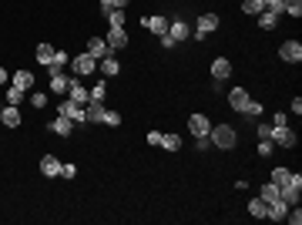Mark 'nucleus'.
Returning <instances> with one entry per match:
<instances>
[{
	"label": "nucleus",
	"mask_w": 302,
	"mask_h": 225,
	"mask_svg": "<svg viewBox=\"0 0 302 225\" xmlns=\"http://www.w3.org/2000/svg\"><path fill=\"white\" fill-rule=\"evenodd\" d=\"M168 34L175 37V44H178V41H185V37H188V27H185L181 21H175V24H168Z\"/></svg>",
	"instance_id": "412c9836"
},
{
	"label": "nucleus",
	"mask_w": 302,
	"mask_h": 225,
	"mask_svg": "<svg viewBox=\"0 0 302 225\" xmlns=\"http://www.w3.org/2000/svg\"><path fill=\"white\" fill-rule=\"evenodd\" d=\"M104 124L118 128V124H121V114H118V111H108V108H104Z\"/></svg>",
	"instance_id": "2f4dec72"
},
{
	"label": "nucleus",
	"mask_w": 302,
	"mask_h": 225,
	"mask_svg": "<svg viewBox=\"0 0 302 225\" xmlns=\"http://www.w3.org/2000/svg\"><path fill=\"white\" fill-rule=\"evenodd\" d=\"M282 4H285V11L282 14H289V17H299L302 14V0H282Z\"/></svg>",
	"instance_id": "cd10ccee"
},
{
	"label": "nucleus",
	"mask_w": 302,
	"mask_h": 225,
	"mask_svg": "<svg viewBox=\"0 0 302 225\" xmlns=\"http://www.w3.org/2000/svg\"><path fill=\"white\" fill-rule=\"evenodd\" d=\"M258 198H262V202H275V198H279V185H275V181H265V188H262V195H258Z\"/></svg>",
	"instance_id": "4be33fe9"
},
{
	"label": "nucleus",
	"mask_w": 302,
	"mask_h": 225,
	"mask_svg": "<svg viewBox=\"0 0 302 225\" xmlns=\"http://www.w3.org/2000/svg\"><path fill=\"white\" fill-rule=\"evenodd\" d=\"M0 118H4L7 128H17V124H21V111H17V104H7V108L0 111Z\"/></svg>",
	"instance_id": "4468645a"
},
{
	"label": "nucleus",
	"mask_w": 302,
	"mask_h": 225,
	"mask_svg": "<svg viewBox=\"0 0 302 225\" xmlns=\"http://www.w3.org/2000/svg\"><path fill=\"white\" fill-rule=\"evenodd\" d=\"M279 54H282V61L299 64V61H302V44H299V41H285V44L279 47Z\"/></svg>",
	"instance_id": "20e7f679"
},
{
	"label": "nucleus",
	"mask_w": 302,
	"mask_h": 225,
	"mask_svg": "<svg viewBox=\"0 0 302 225\" xmlns=\"http://www.w3.org/2000/svg\"><path fill=\"white\" fill-rule=\"evenodd\" d=\"M108 24L111 27H124V11H111L108 14Z\"/></svg>",
	"instance_id": "7c9ffc66"
},
{
	"label": "nucleus",
	"mask_w": 302,
	"mask_h": 225,
	"mask_svg": "<svg viewBox=\"0 0 302 225\" xmlns=\"http://www.w3.org/2000/svg\"><path fill=\"white\" fill-rule=\"evenodd\" d=\"M108 47H111V51L128 47V34H124V27H111V31H108Z\"/></svg>",
	"instance_id": "6e6552de"
},
{
	"label": "nucleus",
	"mask_w": 302,
	"mask_h": 225,
	"mask_svg": "<svg viewBox=\"0 0 302 225\" xmlns=\"http://www.w3.org/2000/svg\"><path fill=\"white\" fill-rule=\"evenodd\" d=\"M118 71H121V64H118L111 54H108V57H101V74H104V78H114Z\"/></svg>",
	"instance_id": "6ab92c4d"
},
{
	"label": "nucleus",
	"mask_w": 302,
	"mask_h": 225,
	"mask_svg": "<svg viewBox=\"0 0 302 225\" xmlns=\"http://www.w3.org/2000/svg\"><path fill=\"white\" fill-rule=\"evenodd\" d=\"M289 178H292V171H289V168H275V171H272V181H275V185H285Z\"/></svg>",
	"instance_id": "c85d7f7f"
},
{
	"label": "nucleus",
	"mask_w": 302,
	"mask_h": 225,
	"mask_svg": "<svg viewBox=\"0 0 302 225\" xmlns=\"http://www.w3.org/2000/svg\"><path fill=\"white\" fill-rule=\"evenodd\" d=\"M57 114H64V118H71V121H88V118H84V104L71 101V98L57 104Z\"/></svg>",
	"instance_id": "f03ea898"
},
{
	"label": "nucleus",
	"mask_w": 302,
	"mask_h": 225,
	"mask_svg": "<svg viewBox=\"0 0 302 225\" xmlns=\"http://www.w3.org/2000/svg\"><path fill=\"white\" fill-rule=\"evenodd\" d=\"M275 24H279V17H275V14H268V11L258 14V27H262V31H275Z\"/></svg>",
	"instance_id": "5701e85b"
},
{
	"label": "nucleus",
	"mask_w": 302,
	"mask_h": 225,
	"mask_svg": "<svg viewBox=\"0 0 302 225\" xmlns=\"http://www.w3.org/2000/svg\"><path fill=\"white\" fill-rule=\"evenodd\" d=\"M84 118H88V121H104V104H94V101H91V108L84 111Z\"/></svg>",
	"instance_id": "393cba45"
},
{
	"label": "nucleus",
	"mask_w": 302,
	"mask_h": 225,
	"mask_svg": "<svg viewBox=\"0 0 302 225\" xmlns=\"http://www.w3.org/2000/svg\"><path fill=\"white\" fill-rule=\"evenodd\" d=\"M67 98H71V101H78V104H88L91 101V91H84L78 81H71V84H67Z\"/></svg>",
	"instance_id": "1a4fd4ad"
},
{
	"label": "nucleus",
	"mask_w": 302,
	"mask_h": 225,
	"mask_svg": "<svg viewBox=\"0 0 302 225\" xmlns=\"http://www.w3.org/2000/svg\"><path fill=\"white\" fill-rule=\"evenodd\" d=\"M228 74H232V64H228L225 57H215V61H212V78L215 81H225Z\"/></svg>",
	"instance_id": "9b49d317"
},
{
	"label": "nucleus",
	"mask_w": 302,
	"mask_h": 225,
	"mask_svg": "<svg viewBox=\"0 0 302 225\" xmlns=\"http://www.w3.org/2000/svg\"><path fill=\"white\" fill-rule=\"evenodd\" d=\"M145 27L151 31V34H158V37L168 34V21L165 17H145Z\"/></svg>",
	"instance_id": "2eb2a0df"
},
{
	"label": "nucleus",
	"mask_w": 302,
	"mask_h": 225,
	"mask_svg": "<svg viewBox=\"0 0 302 225\" xmlns=\"http://www.w3.org/2000/svg\"><path fill=\"white\" fill-rule=\"evenodd\" d=\"M108 4H111L114 11H124V7H128V4H131V0H108Z\"/></svg>",
	"instance_id": "a19ab883"
},
{
	"label": "nucleus",
	"mask_w": 302,
	"mask_h": 225,
	"mask_svg": "<svg viewBox=\"0 0 302 225\" xmlns=\"http://www.w3.org/2000/svg\"><path fill=\"white\" fill-rule=\"evenodd\" d=\"M51 131H57V135H71V131H74V121L64 118V114H57L54 124H51Z\"/></svg>",
	"instance_id": "f3484780"
},
{
	"label": "nucleus",
	"mask_w": 302,
	"mask_h": 225,
	"mask_svg": "<svg viewBox=\"0 0 302 225\" xmlns=\"http://www.w3.org/2000/svg\"><path fill=\"white\" fill-rule=\"evenodd\" d=\"M242 111H245V114H258V111H262V104H258V101H252V98H248V104H245V108H242Z\"/></svg>",
	"instance_id": "f704fd0d"
},
{
	"label": "nucleus",
	"mask_w": 302,
	"mask_h": 225,
	"mask_svg": "<svg viewBox=\"0 0 302 225\" xmlns=\"http://www.w3.org/2000/svg\"><path fill=\"white\" fill-rule=\"evenodd\" d=\"M208 138L215 141V148H235V141H238L232 124H215L212 131H208Z\"/></svg>",
	"instance_id": "f257e3e1"
},
{
	"label": "nucleus",
	"mask_w": 302,
	"mask_h": 225,
	"mask_svg": "<svg viewBox=\"0 0 302 225\" xmlns=\"http://www.w3.org/2000/svg\"><path fill=\"white\" fill-rule=\"evenodd\" d=\"M161 47H168V51H171V47H175V37H171V34H161Z\"/></svg>",
	"instance_id": "ea45409f"
},
{
	"label": "nucleus",
	"mask_w": 302,
	"mask_h": 225,
	"mask_svg": "<svg viewBox=\"0 0 302 225\" xmlns=\"http://www.w3.org/2000/svg\"><path fill=\"white\" fill-rule=\"evenodd\" d=\"M188 128L195 138H208V131H212V124H208V118L205 114H191L188 118Z\"/></svg>",
	"instance_id": "39448f33"
},
{
	"label": "nucleus",
	"mask_w": 302,
	"mask_h": 225,
	"mask_svg": "<svg viewBox=\"0 0 302 225\" xmlns=\"http://www.w3.org/2000/svg\"><path fill=\"white\" fill-rule=\"evenodd\" d=\"M88 54L94 57V61H101V57L111 54V47H108V41H101V37H91L88 41Z\"/></svg>",
	"instance_id": "0eeeda50"
},
{
	"label": "nucleus",
	"mask_w": 302,
	"mask_h": 225,
	"mask_svg": "<svg viewBox=\"0 0 302 225\" xmlns=\"http://www.w3.org/2000/svg\"><path fill=\"white\" fill-rule=\"evenodd\" d=\"M91 101H94V104H104V84H94V91H91Z\"/></svg>",
	"instance_id": "473e14b6"
},
{
	"label": "nucleus",
	"mask_w": 302,
	"mask_h": 225,
	"mask_svg": "<svg viewBox=\"0 0 302 225\" xmlns=\"http://www.w3.org/2000/svg\"><path fill=\"white\" fill-rule=\"evenodd\" d=\"M215 27H218V17L215 14H201L198 17V34H212Z\"/></svg>",
	"instance_id": "a211bd4d"
},
{
	"label": "nucleus",
	"mask_w": 302,
	"mask_h": 225,
	"mask_svg": "<svg viewBox=\"0 0 302 225\" xmlns=\"http://www.w3.org/2000/svg\"><path fill=\"white\" fill-rule=\"evenodd\" d=\"M11 81H14V88H21L24 94H27V91L34 88V74H31V71H17V74H14Z\"/></svg>",
	"instance_id": "ddd939ff"
},
{
	"label": "nucleus",
	"mask_w": 302,
	"mask_h": 225,
	"mask_svg": "<svg viewBox=\"0 0 302 225\" xmlns=\"http://www.w3.org/2000/svg\"><path fill=\"white\" fill-rule=\"evenodd\" d=\"M64 64H67V54H61V51H54V61H51V71L64 68Z\"/></svg>",
	"instance_id": "72a5a7b5"
},
{
	"label": "nucleus",
	"mask_w": 302,
	"mask_h": 225,
	"mask_svg": "<svg viewBox=\"0 0 302 225\" xmlns=\"http://www.w3.org/2000/svg\"><path fill=\"white\" fill-rule=\"evenodd\" d=\"M148 145H161V131H148Z\"/></svg>",
	"instance_id": "4c0bfd02"
},
{
	"label": "nucleus",
	"mask_w": 302,
	"mask_h": 225,
	"mask_svg": "<svg viewBox=\"0 0 302 225\" xmlns=\"http://www.w3.org/2000/svg\"><path fill=\"white\" fill-rule=\"evenodd\" d=\"M268 141H275V145H282V148H295V131H289L285 124H279V128H272Z\"/></svg>",
	"instance_id": "7ed1b4c3"
},
{
	"label": "nucleus",
	"mask_w": 302,
	"mask_h": 225,
	"mask_svg": "<svg viewBox=\"0 0 302 225\" xmlns=\"http://www.w3.org/2000/svg\"><path fill=\"white\" fill-rule=\"evenodd\" d=\"M161 148H168V151H178V148H181V138H178V135H161Z\"/></svg>",
	"instance_id": "bb28decb"
},
{
	"label": "nucleus",
	"mask_w": 302,
	"mask_h": 225,
	"mask_svg": "<svg viewBox=\"0 0 302 225\" xmlns=\"http://www.w3.org/2000/svg\"><path fill=\"white\" fill-rule=\"evenodd\" d=\"M67 84H71V81H67L61 71H51V91H54V94H67Z\"/></svg>",
	"instance_id": "dca6fc26"
},
{
	"label": "nucleus",
	"mask_w": 302,
	"mask_h": 225,
	"mask_svg": "<svg viewBox=\"0 0 302 225\" xmlns=\"http://www.w3.org/2000/svg\"><path fill=\"white\" fill-rule=\"evenodd\" d=\"M61 175H64V178H74L78 168H74V165H61Z\"/></svg>",
	"instance_id": "c9c22d12"
},
{
	"label": "nucleus",
	"mask_w": 302,
	"mask_h": 225,
	"mask_svg": "<svg viewBox=\"0 0 302 225\" xmlns=\"http://www.w3.org/2000/svg\"><path fill=\"white\" fill-rule=\"evenodd\" d=\"M41 171H44L47 178H54V175H61V161H57L54 155H44L41 158Z\"/></svg>",
	"instance_id": "f8f14e48"
},
{
	"label": "nucleus",
	"mask_w": 302,
	"mask_h": 225,
	"mask_svg": "<svg viewBox=\"0 0 302 225\" xmlns=\"http://www.w3.org/2000/svg\"><path fill=\"white\" fill-rule=\"evenodd\" d=\"M71 68L78 71V74H94V68H98V61H94L91 54H81V57H74V61H71Z\"/></svg>",
	"instance_id": "423d86ee"
},
{
	"label": "nucleus",
	"mask_w": 302,
	"mask_h": 225,
	"mask_svg": "<svg viewBox=\"0 0 302 225\" xmlns=\"http://www.w3.org/2000/svg\"><path fill=\"white\" fill-rule=\"evenodd\" d=\"M24 101V91L21 88H7V104H21Z\"/></svg>",
	"instance_id": "c756f323"
},
{
	"label": "nucleus",
	"mask_w": 302,
	"mask_h": 225,
	"mask_svg": "<svg viewBox=\"0 0 302 225\" xmlns=\"http://www.w3.org/2000/svg\"><path fill=\"white\" fill-rule=\"evenodd\" d=\"M228 104H232V111H242V108L248 104V91H245V88L228 91Z\"/></svg>",
	"instance_id": "9d476101"
},
{
	"label": "nucleus",
	"mask_w": 302,
	"mask_h": 225,
	"mask_svg": "<svg viewBox=\"0 0 302 225\" xmlns=\"http://www.w3.org/2000/svg\"><path fill=\"white\" fill-rule=\"evenodd\" d=\"M242 11L252 14V17H258V14L265 11V7H262V0H242Z\"/></svg>",
	"instance_id": "a878e982"
},
{
	"label": "nucleus",
	"mask_w": 302,
	"mask_h": 225,
	"mask_svg": "<svg viewBox=\"0 0 302 225\" xmlns=\"http://www.w3.org/2000/svg\"><path fill=\"white\" fill-rule=\"evenodd\" d=\"M7 81H11V78H7V71L0 68V84H7Z\"/></svg>",
	"instance_id": "79ce46f5"
},
{
	"label": "nucleus",
	"mask_w": 302,
	"mask_h": 225,
	"mask_svg": "<svg viewBox=\"0 0 302 225\" xmlns=\"http://www.w3.org/2000/svg\"><path fill=\"white\" fill-rule=\"evenodd\" d=\"M31 104H34V108H44V104H47V98H44V94H34V98H31Z\"/></svg>",
	"instance_id": "58836bf2"
},
{
	"label": "nucleus",
	"mask_w": 302,
	"mask_h": 225,
	"mask_svg": "<svg viewBox=\"0 0 302 225\" xmlns=\"http://www.w3.org/2000/svg\"><path fill=\"white\" fill-rule=\"evenodd\" d=\"M37 61L51 68V61H54V47H51V44H41V47H37Z\"/></svg>",
	"instance_id": "b1692460"
},
{
	"label": "nucleus",
	"mask_w": 302,
	"mask_h": 225,
	"mask_svg": "<svg viewBox=\"0 0 302 225\" xmlns=\"http://www.w3.org/2000/svg\"><path fill=\"white\" fill-rule=\"evenodd\" d=\"M268 135H272V128H268V124H258V138H262V141H268Z\"/></svg>",
	"instance_id": "e433bc0d"
},
{
	"label": "nucleus",
	"mask_w": 302,
	"mask_h": 225,
	"mask_svg": "<svg viewBox=\"0 0 302 225\" xmlns=\"http://www.w3.org/2000/svg\"><path fill=\"white\" fill-rule=\"evenodd\" d=\"M265 212H268V205L262 202V198H252V202H248V215H252V218H265Z\"/></svg>",
	"instance_id": "aec40b11"
}]
</instances>
